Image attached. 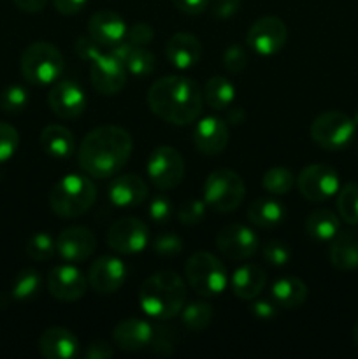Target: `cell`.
<instances>
[{"label":"cell","mask_w":358,"mask_h":359,"mask_svg":"<svg viewBox=\"0 0 358 359\" xmlns=\"http://www.w3.org/2000/svg\"><path fill=\"white\" fill-rule=\"evenodd\" d=\"M186 302V284L172 270H161L147 277L139 290V304L144 314L150 318H175L183 311Z\"/></svg>","instance_id":"3957f363"},{"label":"cell","mask_w":358,"mask_h":359,"mask_svg":"<svg viewBox=\"0 0 358 359\" xmlns=\"http://www.w3.org/2000/svg\"><path fill=\"white\" fill-rule=\"evenodd\" d=\"M88 286L98 294L116 293L126 280L125 263L114 256H102L88 270Z\"/></svg>","instance_id":"9a60e30c"},{"label":"cell","mask_w":358,"mask_h":359,"mask_svg":"<svg viewBox=\"0 0 358 359\" xmlns=\"http://www.w3.org/2000/svg\"><path fill=\"white\" fill-rule=\"evenodd\" d=\"M97 200V188L90 177L69 174L60 179L49 193V207L63 219L83 216Z\"/></svg>","instance_id":"277c9868"},{"label":"cell","mask_w":358,"mask_h":359,"mask_svg":"<svg viewBox=\"0 0 358 359\" xmlns=\"http://www.w3.org/2000/svg\"><path fill=\"white\" fill-rule=\"evenodd\" d=\"M146 100L154 116L179 126L197 121L204 107V95L199 84L181 76H167L154 81Z\"/></svg>","instance_id":"7a4b0ae2"},{"label":"cell","mask_w":358,"mask_h":359,"mask_svg":"<svg viewBox=\"0 0 358 359\" xmlns=\"http://www.w3.org/2000/svg\"><path fill=\"white\" fill-rule=\"evenodd\" d=\"M20 146V133L9 123L0 121V165L9 161Z\"/></svg>","instance_id":"f35d334b"},{"label":"cell","mask_w":358,"mask_h":359,"mask_svg":"<svg viewBox=\"0 0 358 359\" xmlns=\"http://www.w3.org/2000/svg\"><path fill=\"white\" fill-rule=\"evenodd\" d=\"M86 2L88 0H53V6L63 16H74V14L83 11Z\"/></svg>","instance_id":"f5cc1de1"},{"label":"cell","mask_w":358,"mask_h":359,"mask_svg":"<svg viewBox=\"0 0 358 359\" xmlns=\"http://www.w3.org/2000/svg\"><path fill=\"white\" fill-rule=\"evenodd\" d=\"M188 286L200 297H216L223 293L228 284L227 269L214 255L206 251L190 256L185 265Z\"/></svg>","instance_id":"8992f818"},{"label":"cell","mask_w":358,"mask_h":359,"mask_svg":"<svg viewBox=\"0 0 358 359\" xmlns=\"http://www.w3.org/2000/svg\"><path fill=\"white\" fill-rule=\"evenodd\" d=\"M181 319L186 330L199 333L211 325V319H213V307H211L207 302L202 300L192 302V304H188L186 307H183Z\"/></svg>","instance_id":"836d02e7"},{"label":"cell","mask_w":358,"mask_h":359,"mask_svg":"<svg viewBox=\"0 0 358 359\" xmlns=\"http://www.w3.org/2000/svg\"><path fill=\"white\" fill-rule=\"evenodd\" d=\"M97 248V238L84 226L65 228L56 238V252L69 263L86 262Z\"/></svg>","instance_id":"ac0fdd59"},{"label":"cell","mask_w":358,"mask_h":359,"mask_svg":"<svg viewBox=\"0 0 358 359\" xmlns=\"http://www.w3.org/2000/svg\"><path fill=\"white\" fill-rule=\"evenodd\" d=\"M216 248L225 258L232 262H244L258 251L260 241L251 228L241 223H232L218 231Z\"/></svg>","instance_id":"7c38bea8"},{"label":"cell","mask_w":358,"mask_h":359,"mask_svg":"<svg viewBox=\"0 0 358 359\" xmlns=\"http://www.w3.org/2000/svg\"><path fill=\"white\" fill-rule=\"evenodd\" d=\"M109 53L114 58H118L125 65L126 72H130L132 76L146 77L154 70V62L157 60H154L153 53L147 51L146 48H139V46H133L130 42L121 41Z\"/></svg>","instance_id":"484cf974"},{"label":"cell","mask_w":358,"mask_h":359,"mask_svg":"<svg viewBox=\"0 0 358 359\" xmlns=\"http://www.w3.org/2000/svg\"><path fill=\"white\" fill-rule=\"evenodd\" d=\"M204 102L214 111H227L235 100V86L223 76H213L204 86Z\"/></svg>","instance_id":"4dcf8cb0"},{"label":"cell","mask_w":358,"mask_h":359,"mask_svg":"<svg viewBox=\"0 0 358 359\" xmlns=\"http://www.w3.org/2000/svg\"><path fill=\"white\" fill-rule=\"evenodd\" d=\"M41 273L34 269H23L14 276L11 284V298L16 302H28L41 291Z\"/></svg>","instance_id":"d6a6232c"},{"label":"cell","mask_w":358,"mask_h":359,"mask_svg":"<svg viewBox=\"0 0 358 359\" xmlns=\"http://www.w3.org/2000/svg\"><path fill=\"white\" fill-rule=\"evenodd\" d=\"M13 2L16 4L18 9L25 11V13L35 14V13H41V11L44 9L48 0H13Z\"/></svg>","instance_id":"db71d44e"},{"label":"cell","mask_w":358,"mask_h":359,"mask_svg":"<svg viewBox=\"0 0 358 359\" xmlns=\"http://www.w3.org/2000/svg\"><path fill=\"white\" fill-rule=\"evenodd\" d=\"M21 76L35 86H46L60 79L65 69V58L56 46L34 42L21 55Z\"/></svg>","instance_id":"5b68a950"},{"label":"cell","mask_w":358,"mask_h":359,"mask_svg":"<svg viewBox=\"0 0 358 359\" xmlns=\"http://www.w3.org/2000/svg\"><path fill=\"white\" fill-rule=\"evenodd\" d=\"M311 139L326 151H340L353 140L357 123L339 111H329L316 116L311 123Z\"/></svg>","instance_id":"ba28073f"},{"label":"cell","mask_w":358,"mask_h":359,"mask_svg":"<svg viewBox=\"0 0 358 359\" xmlns=\"http://www.w3.org/2000/svg\"><path fill=\"white\" fill-rule=\"evenodd\" d=\"M39 353L46 359H72L79 354V340L70 330L53 326L39 337Z\"/></svg>","instance_id":"7402d4cb"},{"label":"cell","mask_w":358,"mask_h":359,"mask_svg":"<svg viewBox=\"0 0 358 359\" xmlns=\"http://www.w3.org/2000/svg\"><path fill=\"white\" fill-rule=\"evenodd\" d=\"M74 48H76L77 56H81L84 62L91 63L102 55L100 44H98L97 41H93L91 37H79L76 41V44H74Z\"/></svg>","instance_id":"7dc6e473"},{"label":"cell","mask_w":358,"mask_h":359,"mask_svg":"<svg viewBox=\"0 0 358 359\" xmlns=\"http://www.w3.org/2000/svg\"><path fill=\"white\" fill-rule=\"evenodd\" d=\"M206 207L204 200H186L178 210L179 223L185 226H195V224L202 223L204 216H206Z\"/></svg>","instance_id":"ab89813d"},{"label":"cell","mask_w":358,"mask_h":359,"mask_svg":"<svg viewBox=\"0 0 358 359\" xmlns=\"http://www.w3.org/2000/svg\"><path fill=\"white\" fill-rule=\"evenodd\" d=\"M25 252L34 262H48L56 252V241L48 231H39L28 238L25 245Z\"/></svg>","instance_id":"8d00e7d4"},{"label":"cell","mask_w":358,"mask_h":359,"mask_svg":"<svg viewBox=\"0 0 358 359\" xmlns=\"http://www.w3.org/2000/svg\"><path fill=\"white\" fill-rule=\"evenodd\" d=\"M193 144L199 153L216 156L223 153L228 144V126L216 116H206L197 121L193 130Z\"/></svg>","instance_id":"d6986e66"},{"label":"cell","mask_w":358,"mask_h":359,"mask_svg":"<svg viewBox=\"0 0 358 359\" xmlns=\"http://www.w3.org/2000/svg\"><path fill=\"white\" fill-rule=\"evenodd\" d=\"M295 184L293 172L284 167H272L263 174L262 186L270 195H286Z\"/></svg>","instance_id":"d590c367"},{"label":"cell","mask_w":358,"mask_h":359,"mask_svg":"<svg viewBox=\"0 0 358 359\" xmlns=\"http://www.w3.org/2000/svg\"><path fill=\"white\" fill-rule=\"evenodd\" d=\"M48 104L58 118L76 119L84 112L86 95L76 81H56L48 93Z\"/></svg>","instance_id":"5bb4252c"},{"label":"cell","mask_w":358,"mask_h":359,"mask_svg":"<svg viewBox=\"0 0 358 359\" xmlns=\"http://www.w3.org/2000/svg\"><path fill=\"white\" fill-rule=\"evenodd\" d=\"M286 39L288 28L281 18L263 16L251 25L246 42L256 55L272 56L283 49Z\"/></svg>","instance_id":"30bf717a"},{"label":"cell","mask_w":358,"mask_h":359,"mask_svg":"<svg viewBox=\"0 0 358 359\" xmlns=\"http://www.w3.org/2000/svg\"><path fill=\"white\" fill-rule=\"evenodd\" d=\"M88 34L100 46H116L126 35V23L114 11H98L88 21Z\"/></svg>","instance_id":"603a6c76"},{"label":"cell","mask_w":358,"mask_h":359,"mask_svg":"<svg viewBox=\"0 0 358 359\" xmlns=\"http://www.w3.org/2000/svg\"><path fill=\"white\" fill-rule=\"evenodd\" d=\"M297 186L309 202H325L339 191V174L329 165H309L298 174Z\"/></svg>","instance_id":"8fae6325"},{"label":"cell","mask_w":358,"mask_h":359,"mask_svg":"<svg viewBox=\"0 0 358 359\" xmlns=\"http://www.w3.org/2000/svg\"><path fill=\"white\" fill-rule=\"evenodd\" d=\"M246 196V186L241 175L228 168H218L204 182V202L216 212L228 214L237 209Z\"/></svg>","instance_id":"52a82bcc"},{"label":"cell","mask_w":358,"mask_h":359,"mask_svg":"<svg viewBox=\"0 0 358 359\" xmlns=\"http://www.w3.org/2000/svg\"><path fill=\"white\" fill-rule=\"evenodd\" d=\"M147 196H150V188L139 175H119V177L112 179L111 184H109V202L119 209L142 205Z\"/></svg>","instance_id":"44dd1931"},{"label":"cell","mask_w":358,"mask_h":359,"mask_svg":"<svg viewBox=\"0 0 358 359\" xmlns=\"http://www.w3.org/2000/svg\"><path fill=\"white\" fill-rule=\"evenodd\" d=\"M114 356V351L109 346L107 342H102V340H97V342H91L88 346V349L84 351V358L86 359H109Z\"/></svg>","instance_id":"816d5d0a"},{"label":"cell","mask_w":358,"mask_h":359,"mask_svg":"<svg viewBox=\"0 0 358 359\" xmlns=\"http://www.w3.org/2000/svg\"><path fill=\"white\" fill-rule=\"evenodd\" d=\"M223 65L228 72L239 74L248 67V53L242 46L232 44L223 53Z\"/></svg>","instance_id":"7bdbcfd3"},{"label":"cell","mask_w":358,"mask_h":359,"mask_svg":"<svg viewBox=\"0 0 358 359\" xmlns=\"http://www.w3.org/2000/svg\"><path fill=\"white\" fill-rule=\"evenodd\" d=\"M153 251L160 256H175L183 251V238L174 231L160 233L153 238Z\"/></svg>","instance_id":"b9f144b4"},{"label":"cell","mask_w":358,"mask_h":359,"mask_svg":"<svg viewBox=\"0 0 358 359\" xmlns=\"http://www.w3.org/2000/svg\"><path fill=\"white\" fill-rule=\"evenodd\" d=\"M88 279L72 265H58L48 273V290L60 302H76L84 297Z\"/></svg>","instance_id":"e0dca14e"},{"label":"cell","mask_w":358,"mask_h":359,"mask_svg":"<svg viewBox=\"0 0 358 359\" xmlns=\"http://www.w3.org/2000/svg\"><path fill=\"white\" fill-rule=\"evenodd\" d=\"M249 309H251V314L256 319H262V321H270L277 314V305L274 304V300H256V298H253V304Z\"/></svg>","instance_id":"681fc988"},{"label":"cell","mask_w":358,"mask_h":359,"mask_svg":"<svg viewBox=\"0 0 358 359\" xmlns=\"http://www.w3.org/2000/svg\"><path fill=\"white\" fill-rule=\"evenodd\" d=\"M330 263L339 270L358 269V231H343L332 238Z\"/></svg>","instance_id":"83f0119b"},{"label":"cell","mask_w":358,"mask_h":359,"mask_svg":"<svg viewBox=\"0 0 358 359\" xmlns=\"http://www.w3.org/2000/svg\"><path fill=\"white\" fill-rule=\"evenodd\" d=\"M165 55L172 67L179 70L192 69L199 63L202 56V44L199 39L188 32H179L174 34L165 44Z\"/></svg>","instance_id":"cb8c5ba5"},{"label":"cell","mask_w":358,"mask_h":359,"mask_svg":"<svg viewBox=\"0 0 358 359\" xmlns=\"http://www.w3.org/2000/svg\"><path fill=\"white\" fill-rule=\"evenodd\" d=\"M267 284V272L260 265L248 263L232 273L230 287L241 300H253L263 291Z\"/></svg>","instance_id":"d4e9b609"},{"label":"cell","mask_w":358,"mask_h":359,"mask_svg":"<svg viewBox=\"0 0 358 359\" xmlns=\"http://www.w3.org/2000/svg\"><path fill=\"white\" fill-rule=\"evenodd\" d=\"M90 79L98 93L116 95L126 84V69L111 53H102L95 62H91Z\"/></svg>","instance_id":"2e32d148"},{"label":"cell","mask_w":358,"mask_h":359,"mask_svg":"<svg viewBox=\"0 0 358 359\" xmlns=\"http://www.w3.org/2000/svg\"><path fill=\"white\" fill-rule=\"evenodd\" d=\"M41 147L48 156L63 160L72 156L76 151V139L67 126L48 125L41 132Z\"/></svg>","instance_id":"4316f807"},{"label":"cell","mask_w":358,"mask_h":359,"mask_svg":"<svg viewBox=\"0 0 358 359\" xmlns=\"http://www.w3.org/2000/svg\"><path fill=\"white\" fill-rule=\"evenodd\" d=\"M272 300L281 309H297L307 300V286L298 277H281L272 284Z\"/></svg>","instance_id":"f1b7e54d"},{"label":"cell","mask_w":358,"mask_h":359,"mask_svg":"<svg viewBox=\"0 0 358 359\" xmlns=\"http://www.w3.org/2000/svg\"><path fill=\"white\" fill-rule=\"evenodd\" d=\"M340 230L339 217L329 209H316L314 212L309 214L305 219V231L311 238L319 242L332 241Z\"/></svg>","instance_id":"1f68e13d"},{"label":"cell","mask_w":358,"mask_h":359,"mask_svg":"<svg viewBox=\"0 0 358 359\" xmlns=\"http://www.w3.org/2000/svg\"><path fill=\"white\" fill-rule=\"evenodd\" d=\"M151 349L157 354H164V356H171L174 353L175 340L174 333L171 328H164V326H157L154 328L153 340H151Z\"/></svg>","instance_id":"f6af8a7d"},{"label":"cell","mask_w":358,"mask_h":359,"mask_svg":"<svg viewBox=\"0 0 358 359\" xmlns=\"http://www.w3.org/2000/svg\"><path fill=\"white\" fill-rule=\"evenodd\" d=\"M262 256L269 265L283 266L290 262L291 249L281 241H269L262 248Z\"/></svg>","instance_id":"60d3db41"},{"label":"cell","mask_w":358,"mask_h":359,"mask_svg":"<svg viewBox=\"0 0 358 359\" xmlns=\"http://www.w3.org/2000/svg\"><path fill=\"white\" fill-rule=\"evenodd\" d=\"M132 147V135L125 128L114 125L98 126L83 139L77 149V161L90 177L107 179L125 167Z\"/></svg>","instance_id":"6da1fadb"},{"label":"cell","mask_w":358,"mask_h":359,"mask_svg":"<svg viewBox=\"0 0 358 359\" xmlns=\"http://www.w3.org/2000/svg\"><path fill=\"white\" fill-rule=\"evenodd\" d=\"M175 7H178L181 13L190 14V16H197V14H202L204 11L209 6V0H172Z\"/></svg>","instance_id":"f907efd6"},{"label":"cell","mask_w":358,"mask_h":359,"mask_svg":"<svg viewBox=\"0 0 358 359\" xmlns=\"http://www.w3.org/2000/svg\"><path fill=\"white\" fill-rule=\"evenodd\" d=\"M147 242L150 230L137 217H121L107 231V245L119 255H137L146 249Z\"/></svg>","instance_id":"4fadbf2b"},{"label":"cell","mask_w":358,"mask_h":359,"mask_svg":"<svg viewBox=\"0 0 358 359\" xmlns=\"http://www.w3.org/2000/svg\"><path fill=\"white\" fill-rule=\"evenodd\" d=\"M353 337H354V342L358 344V321H357V325H354V330H353Z\"/></svg>","instance_id":"9f6ffc18"},{"label":"cell","mask_w":358,"mask_h":359,"mask_svg":"<svg viewBox=\"0 0 358 359\" xmlns=\"http://www.w3.org/2000/svg\"><path fill=\"white\" fill-rule=\"evenodd\" d=\"M28 90L21 84H11L0 93V109L7 114H18L28 105Z\"/></svg>","instance_id":"74e56055"},{"label":"cell","mask_w":358,"mask_h":359,"mask_svg":"<svg viewBox=\"0 0 358 359\" xmlns=\"http://www.w3.org/2000/svg\"><path fill=\"white\" fill-rule=\"evenodd\" d=\"M154 335V326H151L146 319L128 318L118 323L112 330V340L121 351L135 353L151 346Z\"/></svg>","instance_id":"ffe728a7"},{"label":"cell","mask_w":358,"mask_h":359,"mask_svg":"<svg viewBox=\"0 0 358 359\" xmlns=\"http://www.w3.org/2000/svg\"><path fill=\"white\" fill-rule=\"evenodd\" d=\"M147 177L161 191L174 189L185 177V160L172 146H158L147 158Z\"/></svg>","instance_id":"9c48e42d"},{"label":"cell","mask_w":358,"mask_h":359,"mask_svg":"<svg viewBox=\"0 0 358 359\" xmlns=\"http://www.w3.org/2000/svg\"><path fill=\"white\" fill-rule=\"evenodd\" d=\"M244 119L246 112L242 107H234V105H230V107L227 109V121H230L232 125H241Z\"/></svg>","instance_id":"11a10c76"},{"label":"cell","mask_w":358,"mask_h":359,"mask_svg":"<svg viewBox=\"0 0 358 359\" xmlns=\"http://www.w3.org/2000/svg\"><path fill=\"white\" fill-rule=\"evenodd\" d=\"M337 195V212L347 224H358V184L347 182Z\"/></svg>","instance_id":"e575fe53"},{"label":"cell","mask_w":358,"mask_h":359,"mask_svg":"<svg viewBox=\"0 0 358 359\" xmlns=\"http://www.w3.org/2000/svg\"><path fill=\"white\" fill-rule=\"evenodd\" d=\"M286 217V209L281 202L270 198H258L249 205V223L258 228H274L281 224Z\"/></svg>","instance_id":"f546056e"},{"label":"cell","mask_w":358,"mask_h":359,"mask_svg":"<svg viewBox=\"0 0 358 359\" xmlns=\"http://www.w3.org/2000/svg\"><path fill=\"white\" fill-rule=\"evenodd\" d=\"M153 28L147 23H135L133 27L126 28V42L133 46H139V48H144L146 44H150L153 41Z\"/></svg>","instance_id":"bcb514c9"},{"label":"cell","mask_w":358,"mask_h":359,"mask_svg":"<svg viewBox=\"0 0 358 359\" xmlns=\"http://www.w3.org/2000/svg\"><path fill=\"white\" fill-rule=\"evenodd\" d=\"M353 119H354V123H357V125H358V112H357V114H354Z\"/></svg>","instance_id":"6f0895ef"},{"label":"cell","mask_w":358,"mask_h":359,"mask_svg":"<svg viewBox=\"0 0 358 359\" xmlns=\"http://www.w3.org/2000/svg\"><path fill=\"white\" fill-rule=\"evenodd\" d=\"M147 214H150L151 219L158 224L168 223L174 214V207H172V202L168 196L165 195H157L151 198L150 209H147Z\"/></svg>","instance_id":"ee69618b"},{"label":"cell","mask_w":358,"mask_h":359,"mask_svg":"<svg viewBox=\"0 0 358 359\" xmlns=\"http://www.w3.org/2000/svg\"><path fill=\"white\" fill-rule=\"evenodd\" d=\"M241 9V0H214L211 6V13L218 20H228Z\"/></svg>","instance_id":"c3c4849f"}]
</instances>
